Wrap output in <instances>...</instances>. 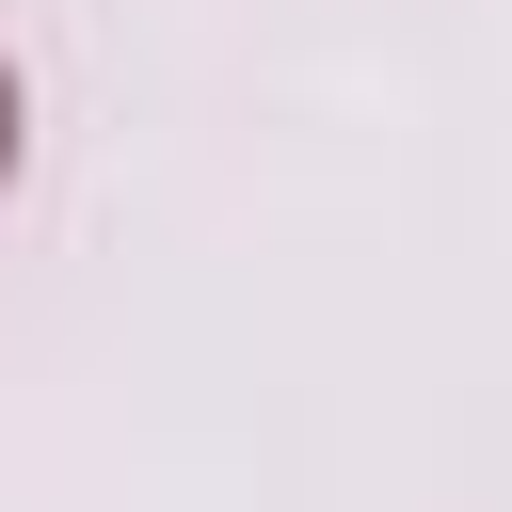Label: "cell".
Segmentation results:
<instances>
[{"label": "cell", "mask_w": 512, "mask_h": 512, "mask_svg": "<svg viewBox=\"0 0 512 512\" xmlns=\"http://www.w3.org/2000/svg\"><path fill=\"white\" fill-rule=\"evenodd\" d=\"M0 176H16V64H0Z\"/></svg>", "instance_id": "6da1fadb"}]
</instances>
